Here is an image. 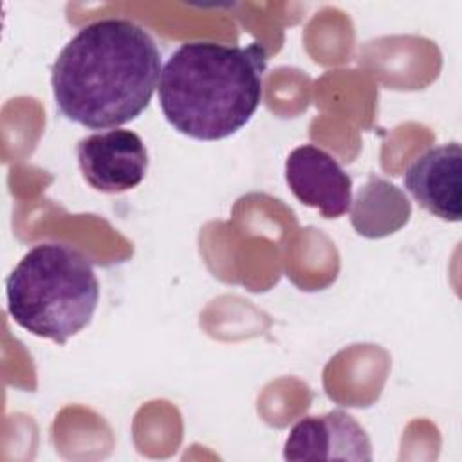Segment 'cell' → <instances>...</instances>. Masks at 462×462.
Masks as SVG:
<instances>
[{"label": "cell", "instance_id": "cell-1", "mask_svg": "<svg viewBox=\"0 0 462 462\" xmlns=\"http://www.w3.org/2000/svg\"><path fill=\"white\" fill-rule=\"evenodd\" d=\"M161 51L128 18H101L81 27L52 63L58 110L90 128H117L137 119L161 79Z\"/></svg>", "mask_w": 462, "mask_h": 462}, {"label": "cell", "instance_id": "cell-2", "mask_svg": "<svg viewBox=\"0 0 462 462\" xmlns=\"http://www.w3.org/2000/svg\"><path fill=\"white\" fill-rule=\"evenodd\" d=\"M265 47L182 43L164 63L159 106L182 135L220 141L244 128L262 103Z\"/></svg>", "mask_w": 462, "mask_h": 462}, {"label": "cell", "instance_id": "cell-3", "mask_svg": "<svg viewBox=\"0 0 462 462\" xmlns=\"http://www.w3.org/2000/svg\"><path fill=\"white\" fill-rule=\"evenodd\" d=\"M7 310L32 336L65 345L92 319L99 282L88 256L61 242L31 247L5 280Z\"/></svg>", "mask_w": 462, "mask_h": 462}, {"label": "cell", "instance_id": "cell-4", "mask_svg": "<svg viewBox=\"0 0 462 462\" xmlns=\"http://www.w3.org/2000/svg\"><path fill=\"white\" fill-rule=\"evenodd\" d=\"M83 179L101 193H123L137 188L148 171L143 139L125 128L90 134L76 144Z\"/></svg>", "mask_w": 462, "mask_h": 462}, {"label": "cell", "instance_id": "cell-5", "mask_svg": "<svg viewBox=\"0 0 462 462\" xmlns=\"http://www.w3.org/2000/svg\"><path fill=\"white\" fill-rule=\"evenodd\" d=\"M285 180L291 193L325 218H337L350 211L352 179L341 164L314 144L294 148L285 159Z\"/></svg>", "mask_w": 462, "mask_h": 462}, {"label": "cell", "instance_id": "cell-6", "mask_svg": "<svg viewBox=\"0 0 462 462\" xmlns=\"http://www.w3.org/2000/svg\"><path fill=\"white\" fill-rule=\"evenodd\" d=\"M285 460H372V442L365 428L345 410L298 420L283 446Z\"/></svg>", "mask_w": 462, "mask_h": 462}, {"label": "cell", "instance_id": "cell-7", "mask_svg": "<svg viewBox=\"0 0 462 462\" xmlns=\"http://www.w3.org/2000/svg\"><path fill=\"white\" fill-rule=\"evenodd\" d=\"M404 188L433 217L462 218V148L446 143L426 150L404 171Z\"/></svg>", "mask_w": 462, "mask_h": 462}, {"label": "cell", "instance_id": "cell-8", "mask_svg": "<svg viewBox=\"0 0 462 462\" xmlns=\"http://www.w3.org/2000/svg\"><path fill=\"white\" fill-rule=\"evenodd\" d=\"M350 222L365 238H383L404 227L411 215L408 197L395 184L372 175L350 206Z\"/></svg>", "mask_w": 462, "mask_h": 462}]
</instances>
